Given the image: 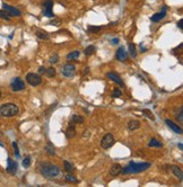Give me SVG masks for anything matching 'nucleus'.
<instances>
[{"label": "nucleus", "mask_w": 183, "mask_h": 187, "mask_svg": "<svg viewBox=\"0 0 183 187\" xmlns=\"http://www.w3.org/2000/svg\"><path fill=\"white\" fill-rule=\"evenodd\" d=\"M45 75L48 76V77H50V78H53V77H56V75H57L56 69H54L53 67L48 68V69L45 70Z\"/></svg>", "instance_id": "obj_26"}, {"label": "nucleus", "mask_w": 183, "mask_h": 187, "mask_svg": "<svg viewBox=\"0 0 183 187\" xmlns=\"http://www.w3.org/2000/svg\"><path fill=\"white\" fill-rule=\"evenodd\" d=\"M129 52H130L131 56L132 58H136L137 56V52H136V46L134 43H129Z\"/></svg>", "instance_id": "obj_31"}, {"label": "nucleus", "mask_w": 183, "mask_h": 187, "mask_svg": "<svg viewBox=\"0 0 183 187\" xmlns=\"http://www.w3.org/2000/svg\"><path fill=\"white\" fill-rule=\"evenodd\" d=\"M36 37L38 38V40H49L50 38V35H49L48 32H45V30H36Z\"/></svg>", "instance_id": "obj_18"}, {"label": "nucleus", "mask_w": 183, "mask_h": 187, "mask_svg": "<svg viewBox=\"0 0 183 187\" xmlns=\"http://www.w3.org/2000/svg\"><path fill=\"white\" fill-rule=\"evenodd\" d=\"M166 12H167V7H166V6H163V8H162V11H159V12H156L155 15L152 16V17H150V20H152L153 23L161 22L162 19L165 18V16H166Z\"/></svg>", "instance_id": "obj_9"}, {"label": "nucleus", "mask_w": 183, "mask_h": 187, "mask_svg": "<svg viewBox=\"0 0 183 187\" xmlns=\"http://www.w3.org/2000/svg\"><path fill=\"white\" fill-rule=\"evenodd\" d=\"M60 24H61V19H59V18L52 19V20L50 22V25H53V26H59Z\"/></svg>", "instance_id": "obj_37"}, {"label": "nucleus", "mask_w": 183, "mask_h": 187, "mask_svg": "<svg viewBox=\"0 0 183 187\" xmlns=\"http://www.w3.org/2000/svg\"><path fill=\"white\" fill-rule=\"evenodd\" d=\"M10 87L14 91H22V90L25 89V83L20 78L16 77V78H14L11 80Z\"/></svg>", "instance_id": "obj_6"}, {"label": "nucleus", "mask_w": 183, "mask_h": 187, "mask_svg": "<svg viewBox=\"0 0 183 187\" xmlns=\"http://www.w3.org/2000/svg\"><path fill=\"white\" fill-rule=\"evenodd\" d=\"M26 81L30 83L31 86L36 87L38 85H41L42 83V78L40 75H36V73H33V72H30L26 75Z\"/></svg>", "instance_id": "obj_5"}, {"label": "nucleus", "mask_w": 183, "mask_h": 187, "mask_svg": "<svg viewBox=\"0 0 183 187\" xmlns=\"http://www.w3.org/2000/svg\"><path fill=\"white\" fill-rule=\"evenodd\" d=\"M64 170H66L68 174H71V172L74 171V166L71 165L69 161H64Z\"/></svg>", "instance_id": "obj_27"}, {"label": "nucleus", "mask_w": 183, "mask_h": 187, "mask_svg": "<svg viewBox=\"0 0 183 187\" xmlns=\"http://www.w3.org/2000/svg\"><path fill=\"white\" fill-rule=\"evenodd\" d=\"M17 168H18V165L17 162L14 161L10 157L7 159V172L10 174V175H15L17 172Z\"/></svg>", "instance_id": "obj_10"}, {"label": "nucleus", "mask_w": 183, "mask_h": 187, "mask_svg": "<svg viewBox=\"0 0 183 187\" xmlns=\"http://www.w3.org/2000/svg\"><path fill=\"white\" fill-rule=\"evenodd\" d=\"M13 146H14V150H15V156L17 158H20V154H19V150L18 146H17V142H13Z\"/></svg>", "instance_id": "obj_36"}, {"label": "nucleus", "mask_w": 183, "mask_h": 187, "mask_svg": "<svg viewBox=\"0 0 183 187\" xmlns=\"http://www.w3.org/2000/svg\"><path fill=\"white\" fill-rule=\"evenodd\" d=\"M45 151L49 156H54L56 154V149H54V146H53L51 142H49L46 146H45Z\"/></svg>", "instance_id": "obj_21"}, {"label": "nucleus", "mask_w": 183, "mask_h": 187, "mask_svg": "<svg viewBox=\"0 0 183 187\" xmlns=\"http://www.w3.org/2000/svg\"><path fill=\"white\" fill-rule=\"evenodd\" d=\"M121 96H122L121 90H120V89H114V91H113V94H112V97L113 98H120Z\"/></svg>", "instance_id": "obj_35"}, {"label": "nucleus", "mask_w": 183, "mask_h": 187, "mask_svg": "<svg viewBox=\"0 0 183 187\" xmlns=\"http://www.w3.org/2000/svg\"><path fill=\"white\" fill-rule=\"evenodd\" d=\"M0 98H1V93H0Z\"/></svg>", "instance_id": "obj_45"}, {"label": "nucleus", "mask_w": 183, "mask_h": 187, "mask_svg": "<svg viewBox=\"0 0 183 187\" xmlns=\"http://www.w3.org/2000/svg\"><path fill=\"white\" fill-rule=\"evenodd\" d=\"M44 9H43V15L45 17H49V18H52L53 16V11H52V8H53V1L52 0H45L44 1Z\"/></svg>", "instance_id": "obj_7"}, {"label": "nucleus", "mask_w": 183, "mask_h": 187, "mask_svg": "<svg viewBox=\"0 0 183 187\" xmlns=\"http://www.w3.org/2000/svg\"><path fill=\"white\" fill-rule=\"evenodd\" d=\"M64 180L68 182V183H72V184H77L78 183V179H77V177H75L74 175H71V174H68L67 176L64 177Z\"/></svg>", "instance_id": "obj_24"}, {"label": "nucleus", "mask_w": 183, "mask_h": 187, "mask_svg": "<svg viewBox=\"0 0 183 187\" xmlns=\"http://www.w3.org/2000/svg\"><path fill=\"white\" fill-rule=\"evenodd\" d=\"M0 18L5 19V20H10V16L6 10H0Z\"/></svg>", "instance_id": "obj_32"}, {"label": "nucleus", "mask_w": 183, "mask_h": 187, "mask_svg": "<svg viewBox=\"0 0 183 187\" xmlns=\"http://www.w3.org/2000/svg\"><path fill=\"white\" fill-rule=\"evenodd\" d=\"M114 142H115V140H114L112 133H106L101 140V146L103 149H110L113 146Z\"/></svg>", "instance_id": "obj_4"}, {"label": "nucleus", "mask_w": 183, "mask_h": 187, "mask_svg": "<svg viewBox=\"0 0 183 187\" xmlns=\"http://www.w3.org/2000/svg\"><path fill=\"white\" fill-rule=\"evenodd\" d=\"M116 59L119 61H121V62H123V61H126L128 59V52L126 51V49H124V46H120L119 49H118V51H116Z\"/></svg>", "instance_id": "obj_13"}, {"label": "nucleus", "mask_w": 183, "mask_h": 187, "mask_svg": "<svg viewBox=\"0 0 183 187\" xmlns=\"http://www.w3.org/2000/svg\"><path fill=\"white\" fill-rule=\"evenodd\" d=\"M70 121H72L76 124H82L84 123V117L80 115H77V114H74V115L71 116Z\"/></svg>", "instance_id": "obj_22"}, {"label": "nucleus", "mask_w": 183, "mask_h": 187, "mask_svg": "<svg viewBox=\"0 0 183 187\" xmlns=\"http://www.w3.org/2000/svg\"><path fill=\"white\" fill-rule=\"evenodd\" d=\"M79 51H72V52H70L69 54L67 55V60H75V59H78L79 58Z\"/></svg>", "instance_id": "obj_25"}, {"label": "nucleus", "mask_w": 183, "mask_h": 187, "mask_svg": "<svg viewBox=\"0 0 183 187\" xmlns=\"http://www.w3.org/2000/svg\"><path fill=\"white\" fill-rule=\"evenodd\" d=\"M150 168L149 162H140V164H136V162H129L124 168H122V172L124 175H130V174H138Z\"/></svg>", "instance_id": "obj_2"}, {"label": "nucleus", "mask_w": 183, "mask_h": 187, "mask_svg": "<svg viewBox=\"0 0 183 187\" xmlns=\"http://www.w3.org/2000/svg\"><path fill=\"white\" fill-rule=\"evenodd\" d=\"M0 146H4V144H2V142H0Z\"/></svg>", "instance_id": "obj_44"}, {"label": "nucleus", "mask_w": 183, "mask_h": 187, "mask_svg": "<svg viewBox=\"0 0 183 187\" xmlns=\"http://www.w3.org/2000/svg\"><path fill=\"white\" fill-rule=\"evenodd\" d=\"M148 146H149V148H162V146H163V143H162L159 140L153 138L149 141V143H148Z\"/></svg>", "instance_id": "obj_20"}, {"label": "nucleus", "mask_w": 183, "mask_h": 187, "mask_svg": "<svg viewBox=\"0 0 183 187\" xmlns=\"http://www.w3.org/2000/svg\"><path fill=\"white\" fill-rule=\"evenodd\" d=\"M88 72H90V68H88V67H87V68H85V72H84V73H85V75H87Z\"/></svg>", "instance_id": "obj_42"}, {"label": "nucleus", "mask_w": 183, "mask_h": 187, "mask_svg": "<svg viewBox=\"0 0 183 187\" xmlns=\"http://www.w3.org/2000/svg\"><path fill=\"white\" fill-rule=\"evenodd\" d=\"M75 72H76V67L71 63L64 64V68H62V75H64V77H67V78L74 77Z\"/></svg>", "instance_id": "obj_8"}, {"label": "nucleus", "mask_w": 183, "mask_h": 187, "mask_svg": "<svg viewBox=\"0 0 183 187\" xmlns=\"http://www.w3.org/2000/svg\"><path fill=\"white\" fill-rule=\"evenodd\" d=\"M82 136H84V138H86V136H87V138H88V136H90V131H87V130H86V131H85V133H84V135H82Z\"/></svg>", "instance_id": "obj_41"}, {"label": "nucleus", "mask_w": 183, "mask_h": 187, "mask_svg": "<svg viewBox=\"0 0 183 187\" xmlns=\"http://www.w3.org/2000/svg\"><path fill=\"white\" fill-rule=\"evenodd\" d=\"M95 51H96V48H95L94 45H88L86 49H85L84 53H85V55L90 56V55H92V54H94V53H95Z\"/></svg>", "instance_id": "obj_23"}, {"label": "nucleus", "mask_w": 183, "mask_h": 187, "mask_svg": "<svg viewBox=\"0 0 183 187\" xmlns=\"http://www.w3.org/2000/svg\"><path fill=\"white\" fill-rule=\"evenodd\" d=\"M102 28H103L102 26H88L87 30H88V33H90V34H96V33H98Z\"/></svg>", "instance_id": "obj_28"}, {"label": "nucleus", "mask_w": 183, "mask_h": 187, "mask_svg": "<svg viewBox=\"0 0 183 187\" xmlns=\"http://www.w3.org/2000/svg\"><path fill=\"white\" fill-rule=\"evenodd\" d=\"M2 8H4V10H6L9 14V16H16V17H18V16L22 15V12H20L19 9L13 7V6H9V5L5 4V2L2 4Z\"/></svg>", "instance_id": "obj_11"}, {"label": "nucleus", "mask_w": 183, "mask_h": 187, "mask_svg": "<svg viewBox=\"0 0 183 187\" xmlns=\"http://www.w3.org/2000/svg\"><path fill=\"white\" fill-rule=\"evenodd\" d=\"M106 76H108V78L110 79V80L114 81L116 85H119V86H121V87H124V83H123V81H122V79L120 78V76L116 75L115 72H108V75Z\"/></svg>", "instance_id": "obj_14"}, {"label": "nucleus", "mask_w": 183, "mask_h": 187, "mask_svg": "<svg viewBox=\"0 0 183 187\" xmlns=\"http://www.w3.org/2000/svg\"><path fill=\"white\" fill-rule=\"evenodd\" d=\"M178 146H179V149H180V150H183V146H182V143L180 142L179 144H178Z\"/></svg>", "instance_id": "obj_43"}, {"label": "nucleus", "mask_w": 183, "mask_h": 187, "mask_svg": "<svg viewBox=\"0 0 183 187\" xmlns=\"http://www.w3.org/2000/svg\"><path fill=\"white\" fill-rule=\"evenodd\" d=\"M31 162H32V158H31V156H27V157L24 158L22 165L24 168H28V167L31 166Z\"/></svg>", "instance_id": "obj_29"}, {"label": "nucleus", "mask_w": 183, "mask_h": 187, "mask_svg": "<svg viewBox=\"0 0 183 187\" xmlns=\"http://www.w3.org/2000/svg\"><path fill=\"white\" fill-rule=\"evenodd\" d=\"M76 125H77V124L74 123L72 121L69 122V125H68L67 130L64 132V134H66L67 139H72L76 135Z\"/></svg>", "instance_id": "obj_12"}, {"label": "nucleus", "mask_w": 183, "mask_h": 187, "mask_svg": "<svg viewBox=\"0 0 183 187\" xmlns=\"http://www.w3.org/2000/svg\"><path fill=\"white\" fill-rule=\"evenodd\" d=\"M111 43H112L113 45L119 44V38H112V40H111Z\"/></svg>", "instance_id": "obj_40"}, {"label": "nucleus", "mask_w": 183, "mask_h": 187, "mask_svg": "<svg viewBox=\"0 0 183 187\" xmlns=\"http://www.w3.org/2000/svg\"><path fill=\"white\" fill-rule=\"evenodd\" d=\"M38 171L45 178H56L61 175V170L59 167L51 162H40Z\"/></svg>", "instance_id": "obj_1"}, {"label": "nucleus", "mask_w": 183, "mask_h": 187, "mask_svg": "<svg viewBox=\"0 0 183 187\" xmlns=\"http://www.w3.org/2000/svg\"><path fill=\"white\" fill-rule=\"evenodd\" d=\"M139 127H140V122L139 121H136V120H131L128 122V130L129 131H136V130H138Z\"/></svg>", "instance_id": "obj_17"}, {"label": "nucleus", "mask_w": 183, "mask_h": 187, "mask_svg": "<svg viewBox=\"0 0 183 187\" xmlns=\"http://www.w3.org/2000/svg\"><path fill=\"white\" fill-rule=\"evenodd\" d=\"M171 169H172V171H173V174H174V176L178 177L180 180H182L183 174H182V170H181V168H180V167H178V166H172V167H171Z\"/></svg>", "instance_id": "obj_19"}, {"label": "nucleus", "mask_w": 183, "mask_h": 187, "mask_svg": "<svg viewBox=\"0 0 183 187\" xmlns=\"http://www.w3.org/2000/svg\"><path fill=\"white\" fill-rule=\"evenodd\" d=\"M165 123H166V125H167V126L170 127V129H171L174 133H176V134H182V132H183L182 129H181V127H180L176 123H174L173 121L166 120V121H165Z\"/></svg>", "instance_id": "obj_15"}, {"label": "nucleus", "mask_w": 183, "mask_h": 187, "mask_svg": "<svg viewBox=\"0 0 183 187\" xmlns=\"http://www.w3.org/2000/svg\"><path fill=\"white\" fill-rule=\"evenodd\" d=\"M182 23H183V20H182V19H180L179 22H178V27H179V28H180V30H183V25H182Z\"/></svg>", "instance_id": "obj_39"}, {"label": "nucleus", "mask_w": 183, "mask_h": 187, "mask_svg": "<svg viewBox=\"0 0 183 187\" xmlns=\"http://www.w3.org/2000/svg\"><path fill=\"white\" fill-rule=\"evenodd\" d=\"M50 63L51 64H56L58 63V61H59V55L58 54H52V55L50 56Z\"/></svg>", "instance_id": "obj_33"}, {"label": "nucleus", "mask_w": 183, "mask_h": 187, "mask_svg": "<svg viewBox=\"0 0 183 187\" xmlns=\"http://www.w3.org/2000/svg\"><path fill=\"white\" fill-rule=\"evenodd\" d=\"M19 108L18 106L13 103H7L0 106V115L4 117H13L18 114Z\"/></svg>", "instance_id": "obj_3"}, {"label": "nucleus", "mask_w": 183, "mask_h": 187, "mask_svg": "<svg viewBox=\"0 0 183 187\" xmlns=\"http://www.w3.org/2000/svg\"><path fill=\"white\" fill-rule=\"evenodd\" d=\"M122 172V166L119 165V164H114V165L111 166L110 168V175L111 176H119L120 174Z\"/></svg>", "instance_id": "obj_16"}, {"label": "nucleus", "mask_w": 183, "mask_h": 187, "mask_svg": "<svg viewBox=\"0 0 183 187\" xmlns=\"http://www.w3.org/2000/svg\"><path fill=\"white\" fill-rule=\"evenodd\" d=\"M176 118H178V121H179L180 123H182L183 122V107L182 106H180L179 114H178V116H176Z\"/></svg>", "instance_id": "obj_34"}, {"label": "nucleus", "mask_w": 183, "mask_h": 187, "mask_svg": "<svg viewBox=\"0 0 183 187\" xmlns=\"http://www.w3.org/2000/svg\"><path fill=\"white\" fill-rule=\"evenodd\" d=\"M142 114L146 116V117H148V118H150L152 121L155 120V116L153 115V113H152V111H149V109H142Z\"/></svg>", "instance_id": "obj_30"}, {"label": "nucleus", "mask_w": 183, "mask_h": 187, "mask_svg": "<svg viewBox=\"0 0 183 187\" xmlns=\"http://www.w3.org/2000/svg\"><path fill=\"white\" fill-rule=\"evenodd\" d=\"M45 70H46V68L42 65V67L38 68V73H40V75H45Z\"/></svg>", "instance_id": "obj_38"}]
</instances>
